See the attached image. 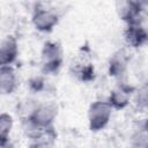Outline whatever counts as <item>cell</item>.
Segmentation results:
<instances>
[{"label": "cell", "mask_w": 148, "mask_h": 148, "mask_svg": "<svg viewBox=\"0 0 148 148\" xmlns=\"http://www.w3.org/2000/svg\"><path fill=\"white\" fill-rule=\"evenodd\" d=\"M40 62L42 72L44 74H56L64 62V52L61 45L53 40L45 42L40 52Z\"/></svg>", "instance_id": "1"}, {"label": "cell", "mask_w": 148, "mask_h": 148, "mask_svg": "<svg viewBox=\"0 0 148 148\" xmlns=\"http://www.w3.org/2000/svg\"><path fill=\"white\" fill-rule=\"evenodd\" d=\"M112 108L108 101H95L88 109V126L91 132L103 130L110 121Z\"/></svg>", "instance_id": "2"}, {"label": "cell", "mask_w": 148, "mask_h": 148, "mask_svg": "<svg viewBox=\"0 0 148 148\" xmlns=\"http://www.w3.org/2000/svg\"><path fill=\"white\" fill-rule=\"evenodd\" d=\"M71 73L82 82H90L95 79V69L87 46H82L79 54L73 59L71 64Z\"/></svg>", "instance_id": "3"}, {"label": "cell", "mask_w": 148, "mask_h": 148, "mask_svg": "<svg viewBox=\"0 0 148 148\" xmlns=\"http://www.w3.org/2000/svg\"><path fill=\"white\" fill-rule=\"evenodd\" d=\"M58 114V108L53 103H39L36 104L28 117L35 125L40 128H50L53 127V123Z\"/></svg>", "instance_id": "4"}, {"label": "cell", "mask_w": 148, "mask_h": 148, "mask_svg": "<svg viewBox=\"0 0 148 148\" xmlns=\"http://www.w3.org/2000/svg\"><path fill=\"white\" fill-rule=\"evenodd\" d=\"M143 5V2L139 1H118L116 3V9L119 18L123 20L126 25L140 24L145 12Z\"/></svg>", "instance_id": "5"}, {"label": "cell", "mask_w": 148, "mask_h": 148, "mask_svg": "<svg viewBox=\"0 0 148 148\" xmlns=\"http://www.w3.org/2000/svg\"><path fill=\"white\" fill-rule=\"evenodd\" d=\"M31 22L40 32H51L59 22V15L52 8L37 7L32 12Z\"/></svg>", "instance_id": "6"}, {"label": "cell", "mask_w": 148, "mask_h": 148, "mask_svg": "<svg viewBox=\"0 0 148 148\" xmlns=\"http://www.w3.org/2000/svg\"><path fill=\"white\" fill-rule=\"evenodd\" d=\"M134 92L135 89L132 86L119 83L110 91L108 102L113 110H123L130 104V101L134 96Z\"/></svg>", "instance_id": "7"}, {"label": "cell", "mask_w": 148, "mask_h": 148, "mask_svg": "<svg viewBox=\"0 0 148 148\" xmlns=\"http://www.w3.org/2000/svg\"><path fill=\"white\" fill-rule=\"evenodd\" d=\"M124 39L127 46L139 49L148 43V31L140 24H128L124 30Z\"/></svg>", "instance_id": "8"}, {"label": "cell", "mask_w": 148, "mask_h": 148, "mask_svg": "<svg viewBox=\"0 0 148 148\" xmlns=\"http://www.w3.org/2000/svg\"><path fill=\"white\" fill-rule=\"evenodd\" d=\"M130 62V56L125 50H118L112 54V57L109 60V66H108V72L111 77L114 79H121L125 76L127 72Z\"/></svg>", "instance_id": "9"}, {"label": "cell", "mask_w": 148, "mask_h": 148, "mask_svg": "<svg viewBox=\"0 0 148 148\" xmlns=\"http://www.w3.org/2000/svg\"><path fill=\"white\" fill-rule=\"evenodd\" d=\"M18 56V42L15 36L8 35L1 40L0 45V65H12Z\"/></svg>", "instance_id": "10"}, {"label": "cell", "mask_w": 148, "mask_h": 148, "mask_svg": "<svg viewBox=\"0 0 148 148\" xmlns=\"http://www.w3.org/2000/svg\"><path fill=\"white\" fill-rule=\"evenodd\" d=\"M17 88V75L12 65L0 66V91L2 95H10Z\"/></svg>", "instance_id": "11"}, {"label": "cell", "mask_w": 148, "mask_h": 148, "mask_svg": "<svg viewBox=\"0 0 148 148\" xmlns=\"http://www.w3.org/2000/svg\"><path fill=\"white\" fill-rule=\"evenodd\" d=\"M57 140L54 127L43 130L38 135L29 140V148H52Z\"/></svg>", "instance_id": "12"}, {"label": "cell", "mask_w": 148, "mask_h": 148, "mask_svg": "<svg viewBox=\"0 0 148 148\" xmlns=\"http://www.w3.org/2000/svg\"><path fill=\"white\" fill-rule=\"evenodd\" d=\"M14 125L13 117L9 113L2 112L0 116V141H5L10 139V132Z\"/></svg>", "instance_id": "13"}, {"label": "cell", "mask_w": 148, "mask_h": 148, "mask_svg": "<svg viewBox=\"0 0 148 148\" xmlns=\"http://www.w3.org/2000/svg\"><path fill=\"white\" fill-rule=\"evenodd\" d=\"M133 98L138 108L148 109V81L135 90Z\"/></svg>", "instance_id": "14"}, {"label": "cell", "mask_w": 148, "mask_h": 148, "mask_svg": "<svg viewBox=\"0 0 148 148\" xmlns=\"http://www.w3.org/2000/svg\"><path fill=\"white\" fill-rule=\"evenodd\" d=\"M0 148H14V143L10 141V139L0 141Z\"/></svg>", "instance_id": "15"}, {"label": "cell", "mask_w": 148, "mask_h": 148, "mask_svg": "<svg viewBox=\"0 0 148 148\" xmlns=\"http://www.w3.org/2000/svg\"><path fill=\"white\" fill-rule=\"evenodd\" d=\"M145 131H146V133L148 134V119H147L146 123H145Z\"/></svg>", "instance_id": "16"}]
</instances>
